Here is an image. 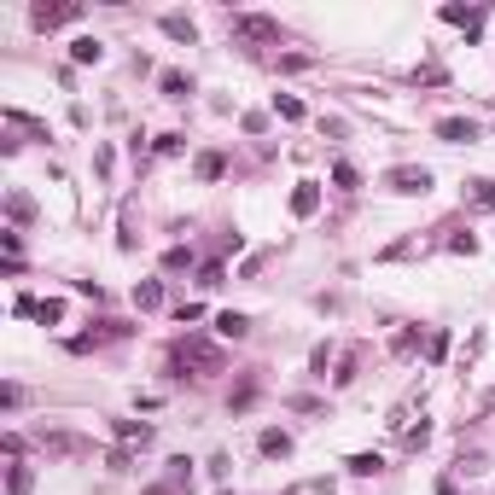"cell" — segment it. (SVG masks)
<instances>
[{
  "label": "cell",
  "instance_id": "5",
  "mask_svg": "<svg viewBox=\"0 0 495 495\" xmlns=\"http://www.w3.org/2000/svg\"><path fill=\"white\" fill-rule=\"evenodd\" d=\"M437 135H443V140H455V146H467V140H478V123H467V117H443V123H437Z\"/></svg>",
  "mask_w": 495,
  "mask_h": 495
},
{
  "label": "cell",
  "instance_id": "8",
  "mask_svg": "<svg viewBox=\"0 0 495 495\" xmlns=\"http://www.w3.org/2000/svg\"><path fill=\"white\" fill-rule=\"evenodd\" d=\"M47 455H82V437H70V431H53V437H47Z\"/></svg>",
  "mask_w": 495,
  "mask_h": 495
},
{
  "label": "cell",
  "instance_id": "3",
  "mask_svg": "<svg viewBox=\"0 0 495 495\" xmlns=\"http://www.w3.org/2000/svg\"><path fill=\"white\" fill-rule=\"evenodd\" d=\"M385 187L391 193H431V169H414V164H396L385 175Z\"/></svg>",
  "mask_w": 495,
  "mask_h": 495
},
{
  "label": "cell",
  "instance_id": "9",
  "mask_svg": "<svg viewBox=\"0 0 495 495\" xmlns=\"http://www.w3.org/2000/svg\"><path fill=\"white\" fill-rule=\"evenodd\" d=\"M164 36H175V41H193L199 29H193V18H181V12H169V18H164Z\"/></svg>",
  "mask_w": 495,
  "mask_h": 495
},
{
  "label": "cell",
  "instance_id": "4",
  "mask_svg": "<svg viewBox=\"0 0 495 495\" xmlns=\"http://www.w3.org/2000/svg\"><path fill=\"white\" fill-rule=\"evenodd\" d=\"M70 18H82V6L76 0H53V6H36V29H59V24H70Z\"/></svg>",
  "mask_w": 495,
  "mask_h": 495
},
{
  "label": "cell",
  "instance_id": "13",
  "mask_svg": "<svg viewBox=\"0 0 495 495\" xmlns=\"http://www.w3.org/2000/svg\"><path fill=\"white\" fill-rule=\"evenodd\" d=\"M164 93H169V100H187V93H193V82H187L181 70H164Z\"/></svg>",
  "mask_w": 495,
  "mask_h": 495
},
{
  "label": "cell",
  "instance_id": "19",
  "mask_svg": "<svg viewBox=\"0 0 495 495\" xmlns=\"http://www.w3.org/2000/svg\"><path fill=\"white\" fill-rule=\"evenodd\" d=\"M472 204H484V210H490V204H495V181H478L472 187Z\"/></svg>",
  "mask_w": 495,
  "mask_h": 495
},
{
  "label": "cell",
  "instance_id": "15",
  "mask_svg": "<svg viewBox=\"0 0 495 495\" xmlns=\"http://www.w3.org/2000/svg\"><path fill=\"white\" fill-rule=\"evenodd\" d=\"M263 455H292V437L285 431H263Z\"/></svg>",
  "mask_w": 495,
  "mask_h": 495
},
{
  "label": "cell",
  "instance_id": "20",
  "mask_svg": "<svg viewBox=\"0 0 495 495\" xmlns=\"http://www.w3.org/2000/svg\"><path fill=\"white\" fill-rule=\"evenodd\" d=\"M332 181H339V187H356L361 175H356V164H339V169H332Z\"/></svg>",
  "mask_w": 495,
  "mask_h": 495
},
{
  "label": "cell",
  "instance_id": "7",
  "mask_svg": "<svg viewBox=\"0 0 495 495\" xmlns=\"http://www.w3.org/2000/svg\"><path fill=\"white\" fill-rule=\"evenodd\" d=\"M70 59H76V65H100V59H105V47L93 41V36H76V41H70Z\"/></svg>",
  "mask_w": 495,
  "mask_h": 495
},
{
  "label": "cell",
  "instance_id": "17",
  "mask_svg": "<svg viewBox=\"0 0 495 495\" xmlns=\"http://www.w3.org/2000/svg\"><path fill=\"white\" fill-rule=\"evenodd\" d=\"M199 175H204V181H216V175H221V152H204L199 157Z\"/></svg>",
  "mask_w": 495,
  "mask_h": 495
},
{
  "label": "cell",
  "instance_id": "16",
  "mask_svg": "<svg viewBox=\"0 0 495 495\" xmlns=\"http://www.w3.org/2000/svg\"><path fill=\"white\" fill-rule=\"evenodd\" d=\"M443 18L460 24V29H478V12H467V6H443Z\"/></svg>",
  "mask_w": 495,
  "mask_h": 495
},
{
  "label": "cell",
  "instance_id": "22",
  "mask_svg": "<svg viewBox=\"0 0 495 495\" xmlns=\"http://www.w3.org/2000/svg\"><path fill=\"white\" fill-rule=\"evenodd\" d=\"M12 216H18V221H29V216H36V204H29L24 193H12Z\"/></svg>",
  "mask_w": 495,
  "mask_h": 495
},
{
  "label": "cell",
  "instance_id": "12",
  "mask_svg": "<svg viewBox=\"0 0 495 495\" xmlns=\"http://www.w3.org/2000/svg\"><path fill=\"white\" fill-rule=\"evenodd\" d=\"M344 467H350V472H356V478H373L379 467H385V460H379V455H350V460H344Z\"/></svg>",
  "mask_w": 495,
  "mask_h": 495
},
{
  "label": "cell",
  "instance_id": "18",
  "mask_svg": "<svg viewBox=\"0 0 495 495\" xmlns=\"http://www.w3.org/2000/svg\"><path fill=\"white\" fill-rule=\"evenodd\" d=\"M6 484H12V495H29V467H12Z\"/></svg>",
  "mask_w": 495,
  "mask_h": 495
},
{
  "label": "cell",
  "instance_id": "1",
  "mask_svg": "<svg viewBox=\"0 0 495 495\" xmlns=\"http://www.w3.org/2000/svg\"><path fill=\"white\" fill-rule=\"evenodd\" d=\"M169 367H193L199 379H210V373H221V350L210 339H181L175 356H169Z\"/></svg>",
  "mask_w": 495,
  "mask_h": 495
},
{
  "label": "cell",
  "instance_id": "10",
  "mask_svg": "<svg viewBox=\"0 0 495 495\" xmlns=\"http://www.w3.org/2000/svg\"><path fill=\"white\" fill-rule=\"evenodd\" d=\"M216 332H228V339H245V332H251V321H245V315H216Z\"/></svg>",
  "mask_w": 495,
  "mask_h": 495
},
{
  "label": "cell",
  "instance_id": "6",
  "mask_svg": "<svg viewBox=\"0 0 495 495\" xmlns=\"http://www.w3.org/2000/svg\"><path fill=\"white\" fill-rule=\"evenodd\" d=\"M315 210H321V187H315V181H303L297 193H292V216H315Z\"/></svg>",
  "mask_w": 495,
  "mask_h": 495
},
{
  "label": "cell",
  "instance_id": "11",
  "mask_svg": "<svg viewBox=\"0 0 495 495\" xmlns=\"http://www.w3.org/2000/svg\"><path fill=\"white\" fill-rule=\"evenodd\" d=\"M135 303H140V309H157V303H164V285H157V280L135 285Z\"/></svg>",
  "mask_w": 495,
  "mask_h": 495
},
{
  "label": "cell",
  "instance_id": "14",
  "mask_svg": "<svg viewBox=\"0 0 495 495\" xmlns=\"http://www.w3.org/2000/svg\"><path fill=\"white\" fill-rule=\"evenodd\" d=\"M117 437H123V443H146V437H152V425H140V420H117Z\"/></svg>",
  "mask_w": 495,
  "mask_h": 495
},
{
  "label": "cell",
  "instance_id": "21",
  "mask_svg": "<svg viewBox=\"0 0 495 495\" xmlns=\"http://www.w3.org/2000/svg\"><path fill=\"white\" fill-rule=\"evenodd\" d=\"M449 251H460V257H472V251H478V239H472V233H455V239H449Z\"/></svg>",
  "mask_w": 495,
  "mask_h": 495
},
{
  "label": "cell",
  "instance_id": "2",
  "mask_svg": "<svg viewBox=\"0 0 495 495\" xmlns=\"http://www.w3.org/2000/svg\"><path fill=\"white\" fill-rule=\"evenodd\" d=\"M228 29H233V41H245V47H280V24L263 18V12H233Z\"/></svg>",
  "mask_w": 495,
  "mask_h": 495
}]
</instances>
